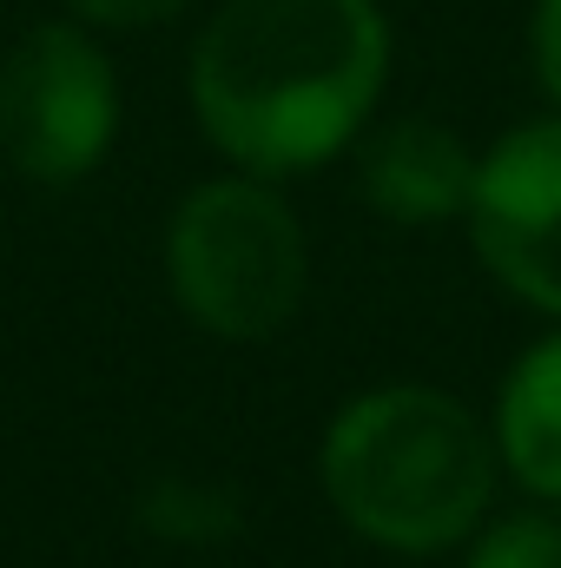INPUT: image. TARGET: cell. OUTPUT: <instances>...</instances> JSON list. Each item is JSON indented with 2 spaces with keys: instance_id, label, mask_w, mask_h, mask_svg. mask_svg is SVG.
Segmentation results:
<instances>
[{
  "instance_id": "obj_1",
  "label": "cell",
  "mask_w": 561,
  "mask_h": 568,
  "mask_svg": "<svg viewBox=\"0 0 561 568\" xmlns=\"http://www.w3.org/2000/svg\"><path fill=\"white\" fill-rule=\"evenodd\" d=\"M390 73L377 0H225L192 47V113L252 179H290L364 133Z\"/></svg>"
},
{
  "instance_id": "obj_2",
  "label": "cell",
  "mask_w": 561,
  "mask_h": 568,
  "mask_svg": "<svg viewBox=\"0 0 561 568\" xmlns=\"http://www.w3.org/2000/svg\"><path fill=\"white\" fill-rule=\"evenodd\" d=\"M324 489L357 536L436 556L482 523L496 496V443L449 390L390 384L330 417Z\"/></svg>"
},
{
  "instance_id": "obj_3",
  "label": "cell",
  "mask_w": 561,
  "mask_h": 568,
  "mask_svg": "<svg viewBox=\"0 0 561 568\" xmlns=\"http://www.w3.org/2000/svg\"><path fill=\"white\" fill-rule=\"evenodd\" d=\"M165 272L198 331L258 344L284 331L290 311L304 304L310 252L290 205L245 172V179H205L178 199L165 232Z\"/></svg>"
},
{
  "instance_id": "obj_4",
  "label": "cell",
  "mask_w": 561,
  "mask_h": 568,
  "mask_svg": "<svg viewBox=\"0 0 561 568\" xmlns=\"http://www.w3.org/2000/svg\"><path fill=\"white\" fill-rule=\"evenodd\" d=\"M120 133V80L93 33L47 20L0 60V152L33 185L86 179Z\"/></svg>"
},
{
  "instance_id": "obj_5",
  "label": "cell",
  "mask_w": 561,
  "mask_h": 568,
  "mask_svg": "<svg viewBox=\"0 0 561 568\" xmlns=\"http://www.w3.org/2000/svg\"><path fill=\"white\" fill-rule=\"evenodd\" d=\"M462 219L482 265L536 311L561 317V120L516 126L489 145Z\"/></svg>"
},
{
  "instance_id": "obj_6",
  "label": "cell",
  "mask_w": 561,
  "mask_h": 568,
  "mask_svg": "<svg viewBox=\"0 0 561 568\" xmlns=\"http://www.w3.org/2000/svg\"><path fill=\"white\" fill-rule=\"evenodd\" d=\"M357 192L390 225H442L469 212L476 152L436 120H397L357 152Z\"/></svg>"
},
{
  "instance_id": "obj_7",
  "label": "cell",
  "mask_w": 561,
  "mask_h": 568,
  "mask_svg": "<svg viewBox=\"0 0 561 568\" xmlns=\"http://www.w3.org/2000/svg\"><path fill=\"white\" fill-rule=\"evenodd\" d=\"M496 449L536 496L561 503V337H542L509 371L496 410Z\"/></svg>"
},
{
  "instance_id": "obj_8",
  "label": "cell",
  "mask_w": 561,
  "mask_h": 568,
  "mask_svg": "<svg viewBox=\"0 0 561 568\" xmlns=\"http://www.w3.org/2000/svg\"><path fill=\"white\" fill-rule=\"evenodd\" d=\"M145 529L165 536V542H225L238 529V503L212 483H192V476H159L145 489Z\"/></svg>"
},
{
  "instance_id": "obj_9",
  "label": "cell",
  "mask_w": 561,
  "mask_h": 568,
  "mask_svg": "<svg viewBox=\"0 0 561 568\" xmlns=\"http://www.w3.org/2000/svg\"><path fill=\"white\" fill-rule=\"evenodd\" d=\"M469 568H561V523L555 516H509L476 536Z\"/></svg>"
},
{
  "instance_id": "obj_10",
  "label": "cell",
  "mask_w": 561,
  "mask_h": 568,
  "mask_svg": "<svg viewBox=\"0 0 561 568\" xmlns=\"http://www.w3.org/2000/svg\"><path fill=\"white\" fill-rule=\"evenodd\" d=\"M178 7L192 0H73V13L93 27H152V20H172Z\"/></svg>"
},
{
  "instance_id": "obj_11",
  "label": "cell",
  "mask_w": 561,
  "mask_h": 568,
  "mask_svg": "<svg viewBox=\"0 0 561 568\" xmlns=\"http://www.w3.org/2000/svg\"><path fill=\"white\" fill-rule=\"evenodd\" d=\"M536 73L561 106V0H536Z\"/></svg>"
}]
</instances>
